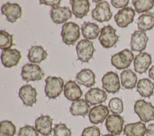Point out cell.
I'll return each instance as SVG.
<instances>
[{
	"label": "cell",
	"mask_w": 154,
	"mask_h": 136,
	"mask_svg": "<svg viewBox=\"0 0 154 136\" xmlns=\"http://www.w3.org/2000/svg\"><path fill=\"white\" fill-rule=\"evenodd\" d=\"M45 92L49 99L57 98L63 91L64 80L61 77L49 76L46 80Z\"/></svg>",
	"instance_id": "1"
},
{
	"label": "cell",
	"mask_w": 154,
	"mask_h": 136,
	"mask_svg": "<svg viewBox=\"0 0 154 136\" xmlns=\"http://www.w3.org/2000/svg\"><path fill=\"white\" fill-rule=\"evenodd\" d=\"M61 35L66 45H74L80 37L79 27L74 22L65 23L62 27Z\"/></svg>",
	"instance_id": "2"
},
{
	"label": "cell",
	"mask_w": 154,
	"mask_h": 136,
	"mask_svg": "<svg viewBox=\"0 0 154 136\" xmlns=\"http://www.w3.org/2000/svg\"><path fill=\"white\" fill-rule=\"evenodd\" d=\"M134 111L142 122H149L154 120V107L150 102L144 99H139L135 102Z\"/></svg>",
	"instance_id": "3"
},
{
	"label": "cell",
	"mask_w": 154,
	"mask_h": 136,
	"mask_svg": "<svg viewBox=\"0 0 154 136\" xmlns=\"http://www.w3.org/2000/svg\"><path fill=\"white\" fill-rule=\"evenodd\" d=\"M134 58L133 53L126 49L112 56L111 64L118 69H123L129 67Z\"/></svg>",
	"instance_id": "4"
},
{
	"label": "cell",
	"mask_w": 154,
	"mask_h": 136,
	"mask_svg": "<svg viewBox=\"0 0 154 136\" xmlns=\"http://www.w3.org/2000/svg\"><path fill=\"white\" fill-rule=\"evenodd\" d=\"M116 32V29L110 25L105 26L101 29L99 40L100 44L104 48L109 49L116 44L119 40V36L117 35Z\"/></svg>",
	"instance_id": "5"
},
{
	"label": "cell",
	"mask_w": 154,
	"mask_h": 136,
	"mask_svg": "<svg viewBox=\"0 0 154 136\" xmlns=\"http://www.w3.org/2000/svg\"><path fill=\"white\" fill-rule=\"evenodd\" d=\"M76 50L78 59L82 62L87 63L93 58L95 49L91 41L84 39L78 42Z\"/></svg>",
	"instance_id": "6"
},
{
	"label": "cell",
	"mask_w": 154,
	"mask_h": 136,
	"mask_svg": "<svg viewBox=\"0 0 154 136\" xmlns=\"http://www.w3.org/2000/svg\"><path fill=\"white\" fill-rule=\"evenodd\" d=\"M20 75L24 81L28 82L42 80L45 73L38 65L34 64H26L22 67Z\"/></svg>",
	"instance_id": "7"
},
{
	"label": "cell",
	"mask_w": 154,
	"mask_h": 136,
	"mask_svg": "<svg viewBox=\"0 0 154 136\" xmlns=\"http://www.w3.org/2000/svg\"><path fill=\"white\" fill-rule=\"evenodd\" d=\"M112 16L109 4L106 1H101L96 5V7L92 10L91 16L93 19L99 22L109 21Z\"/></svg>",
	"instance_id": "8"
},
{
	"label": "cell",
	"mask_w": 154,
	"mask_h": 136,
	"mask_svg": "<svg viewBox=\"0 0 154 136\" xmlns=\"http://www.w3.org/2000/svg\"><path fill=\"white\" fill-rule=\"evenodd\" d=\"M102 87L106 91L111 93H117L120 89V83L119 76L116 72L109 71L102 78Z\"/></svg>",
	"instance_id": "9"
},
{
	"label": "cell",
	"mask_w": 154,
	"mask_h": 136,
	"mask_svg": "<svg viewBox=\"0 0 154 136\" xmlns=\"http://www.w3.org/2000/svg\"><path fill=\"white\" fill-rule=\"evenodd\" d=\"M1 13L8 22L14 23L22 16V8L17 3L7 2L2 5Z\"/></svg>",
	"instance_id": "10"
},
{
	"label": "cell",
	"mask_w": 154,
	"mask_h": 136,
	"mask_svg": "<svg viewBox=\"0 0 154 136\" xmlns=\"http://www.w3.org/2000/svg\"><path fill=\"white\" fill-rule=\"evenodd\" d=\"M135 16V10L129 7H125L120 10L114 16V20L118 26L120 28H126L134 21Z\"/></svg>",
	"instance_id": "11"
},
{
	"label": "cell",
	"mask_w": 154,
	"mask_h": 136,
	"mask_svg": "<svg viewBox=\"0 0 154 136\" xmlns=\"http://www.w3.org/2000/svg\"><path fill=\"white\" fill-rule=\"evenodd\" d=\"M124 123L123 118L119 114L109 115L105 122V126L107 131L114 135H120L123 131Z\"/></svg>",
	"instance_id": "12"
},
{
	"label": "cell",
	"mask_w": 154,
	"mask_h": 136,
	"mask_svg": "<svg viewBox=\"0 0 154 136\" xmlns=\"http://www.w3.org/2000/svg\"><path fill=\"white\" fill-rule=\"evenodd\" d=\"M148 37L145 32L138 30L135 31L131 35L130 47L132 51L141 52L147 45Z\"/></svg>",
	"instance_id": "13"
},
{
	"label": "cell",
	"mask_w": 154,
	"mask_h": 136,
	"mask_svg": "<svg viewBox=\"0 0 154 136\" xmlns=\"http://www.w3.org/2000/svg\"><path fill=\"white\" fill-rule=\"evenodd\" d=\"M50 15L53 22L56 24H61L72 18V12L69 7L56 6L51 8Z\"/></svg>",
	"instance_id": "14"
},
{
	"label": "cell",
	"mask_w": 154,
	"mask_h": 136,
	"mask_svg": "<svg viewBox=\"0 0 154 136\" xmlns=\"http://www.w3.org/2000/svg\"><path fill=\"white\" fill-rule=\"evenodd\" d=\"M37 91L35 88L32 87L30 84H25L20 87L19 92V96L23 101L26 106L32 107L36 103Z\"/></svg>",
	"instance_id": "15"
},
{
	"label": "cell",
	"mask_w": 154,
	"mask_h": 136,
	"mask_svg": "<svg viewBox=\"0 0 154 136\" xmlns=\"http://www.w3.org/2000/svg\"><path fill=\"white\" fill-rule=\"evenodd\" d=\"M21 58L20 52L17 49L4 50L1 53V62L7 68L16 66Z\"/></svg>",
	"instance_id": "16"
},
{
	"label": "cell",
	"mask_w": 154,
	"mask_h": 136,
	"mask_svg": "<svg viewBox=\"0 0 154 136\" xmlns=\"http://www.w3.org/2000/svg\"><path fill=\"white\" fill-rule=\"evenodd\" d=\"M109 110L107 106L100 104L93 107L88 113L89 120L93 124L102 123L108 117Z\"/></svg>",
	"instance_id": "17"
},
{
	"label": "cell",
	"mask_w": 154,
	"mask_h": 136,
	"mask_svg": "<svg viewBox=\"0 0 154 136\" xmlns=\"http://www.w3.org/2000/svg\"><path fill=\"white\" fill-rule=\"evenodd\" d=\"M152 62V57L146 52H141L136 55L134 61V68L135 72L143 74L146 72Z\"/></svg>",
	"instance_id": "18"
},
{
	"label": "cell",
	"mask_w": 154,
	"mask_h": 136,
	"mask_svg": "<svg viewBox=\"0 0 154 136\" xmlns=\"http://www.w3.org/2000/svg\"><path fill=\"white\" fill-rule=\"evenodd\" d=\"M52 120L49 116L41 115L35 121V128L42 135L49 136L53 131Z\"/></svg>",
	"instance_id": "19"
},
{
	"label": "cell",
	"mask_w": 154,
	"mask_h": 136,
	"mask_svg": "<svg viewBox=\"0 0 154 136\" xmlns=\"http://www.w3.org/2000/svg\"><path fill=\"white\" fill-rule=\"evenodd\" d=\"M85 99L90 105H93L104 102L107 99V94L99 87L91 88L85 93Z\"/></svg>",
	"instance_id": "20"
},
{
	"label": "cell",
	"mask_w": 154,
	"mask_h": 136,
	"mask_svg": "<svg viewBox=\"0 0 154 136\" xmlns=\"http://www.w3.org/2000/svg\"><path fill=\"white\" fill-rule=\"evenodd\" d=\"M64 94L69 101H75L82 96V91L75 81L69 80L64 85Z\"/></svg>",
	"instance_id": "21"
},
{
	"label": "cell",
	"mask_w": 154,
	"mask_h": 136,
	"mask_svg": "<svg viewBox=\"0 0 154 136\" xmlns=\"http://www.w3.org/2000/svg\"><path fill=\"white\" fill-rule=\"evenodd\" d=\"M70 4L72 7V13L76 18L82 19L87 15L90 9L88 0H70Z\"/></svg>",
	"instance_id": "22"
},
{
	"label": "cell",
	"mask_w": 154,
	"mask_h": 136,
	"mask_svg": "<svg viewBox=\"0 0 154 136\" xmlns=\"http://www.w3.org/2000/svg\"><path fill=\"white\" fill-rule=\"evenodd\" d=\"M95 78L96 76L91 69L84 68L76 74L75 80L78 84L90 87L95 84Z\"/></svg>",
	"instance_id": "23"
},
{
	"label": "cell",
	"mask_w": 154,
	"mask_h": 136,
	"mask_svg": "<svg viewBox=\"0 0 154 136\" xmlns=\"http://www.w3.org/2000/svg\"><path fill=\"white\" fill-rule=\"evenodd\" d=\"M147 128L142 122L128 123L123 129V133L126 136H144Z\"/></svg>",
	"instance_id": "24"
},
{
	"label": "cell",
	"mask_w": 154,
	"mask_h": 136,
	"mask_svg": "<svg viewBox=\"0 0 154 136\" xmlns=\"http://www.w3.org/2000/svg\"><path fill=\"white\" fill-rule=\"evenodd\" d=\"M69 110L73 116H81L84 117L90 112V105L85 99H79L72 102Z\"/></svg>",
	"instance_id": "25"
},
{
	"label": "cell",
	"mask_w": 154,
	"mask_h": 136,
	"mask_svg": "<svg viewBox=\"0 0 154 136\" xmlns=\"http://www.w3.org/2000/svg\"><path fill=\"white\" fill-rule=\"evenodd\" d=\"M138 28L140 31H147L154 27V13L146 12L142 14L136 20Z\"/></svg>",
	"instance_id": "26"
},
{
	"label": "cell",
	"mask_w": 154,
	"mask_h": 136,
	"mask_svg": "<svg viewBox=\"0 0 154 136\" xmlns=\"http://www.w3.org/2000/svg\"><path fill=\"white\" fill-rule=\"evenodd\" d=\"M47 52L41 46H34L28 50V58L32 63H40L46 59Z\"/></svg>",
	"instance_id": "27"
},
{
	"label": "cell",
	"mask_w": 154,
	"mask_h": 136,
	"mask_svg": "<svg viewBox=\"0 0 154 136\" xmlns=\"http://www.w3.org/2000/svg\"><path fill=\"white\" fill-rule=\"evenodd\" d=\"M81 31L83 37L88 40L96 39L100 32L99 26L90 22H84L81 26Z\"/></svg>",
	"instance_id": "28"
},
{
	"label": "cell",
	"mask_w": 154,
	"mask_h": 136,
	"mask_svg": "<svg viewBox=\"0 0 154 136\" xmlns=\"http://www.w3.org/2000/svg\"><path fill=\"white\" fill-rule=\"evenodd\" d=\"M153 89L154 83L149 78H141L137 83V91L143 97L150 98L153 94Z\"/></svg>",
	"instance_id": "29"
},
{
	"label": "cell",
	"mask_w": 154,
	"mask_h": 136,
	"mask_svg": "<svg viewBox=\"0 0 154 136\" xmlns=\"http://www.w3.org/2000/svg\"><path fill=\"white\" fill-rule=\"evenodd\" d=\"M120 79L123 87L127 89H134L137 81L136 74L130 69H125L121 72Z\"/></svg>",
	"instance_id": "30"
},
{
	"label": "cell",
	"mask_w": 154,
	"mask_h": 136,
	"mask_svg": "<svg viewBox=\"0 0 154 136\" xmlns=\"http://www.w3.org/2000/svg\"><path fill=\"white\" fill-rule=\"evenodd\" d=\"M132 2L138 13H146L154 6L153 0H133Z\"/></svg>",
	"instance_id": "31"
},
{
	"label": "cell",
	"mask_w": 154,
	"mask_h": 136,
	"mask_svg": "<svg viewBox=\"0 0 154 136\" xmlns=\"http://www.w3.org/2000/svg\"><path fill=\"white\" fill-rule=\"evenodd\" d=\"M16 131V126L11 121L3 120L1 122L0 136H14Z\"/></svg>",
	"instance_id": "32"
},
{
	"label": "cell",
	"mask_w": 154,
	"mask_h": 136,
	"mask_svg": "<svg viewBox=\"0 0 154 136\" xmlns=\"http://www.w3.org/2000/svg\"><path fill=\"white\" fill-rule=\"evenodd\" d=\"M13 35L8 34L7 31L1 30L0 31V48L2 50L10 49L13 46Z\"/></svg>",
	"instance_id": "33"
},
{
	"label": "cell",
	"mask_w": 154,
	"mask_h": 136,
	"mask_svg": "<svg viewBox=\"0 0 154 136\" xmlns=\"http://www.w3.org/2000/svg\"><path fill=\"white\" fill-rule=\"evenodd\" d=\"M108 107L111 112L118 114L123 111V104L122 100L119 98H112L108 103Z\"/></svg>",
	"instance_id": "34"
},
{
	"label": "cell",
	"mask_w": 154,
	"mask_h": 136,
	"mask_svg": "<svg viewBox=\"0 0 154 136\" xmlns=\"http://www.w3.org/2000/svg\"><path fill=\"white\" fill-rule=\"evenodd\" d=\"M53 131L54 136H72L71 130L67 127L66 124L63 123L55 124Z\"/></svg>",
	"instance_id": "35"
},
{
	"label": "cell",
	"mask_w": 154,
	"mask_h": 136,
	"mask_svg": "<svg viewBox=\"0 0 154 136\" xmlns=\"http://www.w3.org/2000/svg\"><path fill=\"white\" fill-rule=\"evenodd\" d=\"M18 136H38V132L35 127L26 125L20 128Z\"/></svg>",
	"instance_id": "36"
},
{
	"label": "cell",
	"mask_w": 154,
	"mask_h": 136,
	"mask_svg": "<svg viewBox=\"0 0 154 136\" xmlns=\"http://www.w3.org/2000/svg\"><path fill=\"white\" fill-rule=\"evenodd\" d=\"M81 136H100V131L96 126H88L84 129Z\"/></svg>",
	"instance_id": "37"
},
{
	"label": "cell",
	"mask_w": 154,
	"mask_h": 136,
	"mask_svg": "<svg viewBox=\"0 0 154 136\" xmlns=\"http://www.w3.org/2000/svg\"><path fill=\"white\" fill-rule=\"evenodd\" d=\"M111 4L115 8H125L129 4L128 0H111Z\"/></svg>",
	"instance_id": "38"
},
{
	"label": "cell",
	"mask_w": 154,
	"mask_h": 136,
	"mask_svg": "<svg viewBox=\"0 0 154 136\" xmlns=\"http://www.w3.org/2000/svg\"><path fill=\"white\" fill-rule=\"evenodd\" d=\"M60 0H51V1H45V0H41L40 1V4H45L47 5H50L52 6V7H56V6H59L60 4Z\"/></svg>",
	"instance_id": "39"
},
{
	"label": "cell",
	"mask_w": 154,
	"mask_h": 136,
	"mask_svg": "<svg viewBox=\"0 0 154 136\" xmlns=\"http://www.w3.org/2000/svg\"><path fill=\"white\" fill-rule=\"evenodd\" d=\"M146 136H154V123L148 125L146 131Z\"/></svg>",
	"instance_id": "40"
},
{
	"label": "cell",
	"mask_w": 154,
	"mask_h": 136,
	"mask_svg": "<svg viewBox=\"0 0 154 136\" xmlns=\"http://www.w3.org/2000/svg\"><path fill=\"white\" fill-rule=\"evenodd\" d=\"M149 76L150 78L154 80V66H152L149 70Z\"/></svg>",
	"instance_id": "41"
},
{
	"label": "cell",
	"mask_w": 154,
	"mask_h": 136,
	"mask_svg": "<svg viewBox=\"0 0 154 136\" xmlns=\"http://www.w3.org/2000/svg\"><path fill=\"white\" fill-rule=\"evenodd\" d=\"M102 136H114V135L111 134H105V135H103Z\"/></svg>",
	"instance_id": "42"
}]
</instances>
